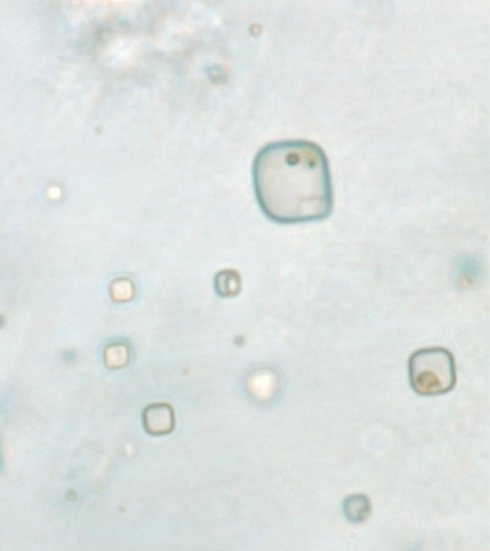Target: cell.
I'll list each match as a JSON object with an SVG mask.
<instances>
[{
    "label": "cell",
    "instance_id": "obj_1",
    "mask_svg": "<svg viewBox=\"0 0 490 551\" xmlns=\"http://www.w3.org/2000/svg\"><path fill=\"white\" fill-rule=\"evenodd\" d=\"M252 183L262 213L279 224L320 221L333 211V188L324 150L308 140L263 146L252 163Z\"/></svg>",
    "mask_w": 490,
    "mask_h": 551
},
{
    "label": "cell",
    "instance_id": "obj_2",
    "mask_svg": "<svg viewBox=\"0 0 490 551\" xmlns=\"http://www.w3.org/2000/svg\"><path fill=\"white\" fill-rule=\"evenodd\" d=\"M411 389L420 396H439L456 384V366L452 353L440 346L420 348L408 360Z\"/></svg>",
    "mask_w": 490,
    "mask_h": 551
},
{
    "label": "cell",
    "instance_id": "obj_3",
    "mask_svg": "<svg viewBox=\"0 0 490 551\" xmlns=\"http://www.w3.org/2000/svg\"><path fill=\"white\" fill-rule=\"evenodd\" d=\"M342 510L345 518L355 524L365 522L371 515L369 498L364 494H352L343 500Z\"/></svg>",
    "mask_w": 490,
    "mask_h": 551
},
{
    "label": "cell",
    "instance_id": "obj_4",
    "mask_svg": "<svg viewBox=\"0 0 490 551\" xmlns=\"http://www.w3.org/2000/svg\"><path fill=\"white\" fill-rule=\"evenodd\" d=\"M2 467V457H1V450H0V469Z\"/></svg>",
    "mask_w": 490,
    "mask_h": 551
}]
</instances>
